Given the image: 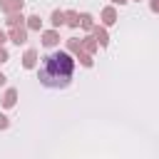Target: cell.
<instances>
[{
  "label": "cell",
  "instance_id": "20",
  "mask_svg": "<svg viewBox=\"0 0 159 159\" xmlns=\"http://www.w3.org/2000/svg\"><path fill=\"white\" fill-rule=\"evenodd\" d=\"M5 40H7V35H5V32H2V30H0V47H2V45H5Z\"/></svg>",
  "mask_w": 159,
  "mask_h": 159
},
{
  "label": "cell",
  "instance_id": "11",
  "mask_svg": "<svg viewBox=\"0 0 159 159\" xmlns=\"http://www.w3.org/2000/svg\"><path fill=\"white\" fill-rule=\"evenodd\" d=\"M15 102H17V92L15 89H7L5 97H2V107H15Z\"/></svg>",
  "mask_w": 159,
  "mask_h": 159
},
{
  "label": "cell",
  "instance_id": "16",
  "mask_svg": "<svg viewBox=\"0 0 159 159\" xmlns=\"http://www.w3.org/2000/svg\"><path fill=\"white\" fill-rule=\"evenodd\" d=\"M67 47H70L72 52H80V50H82V40H77V37H70V40H67Z\"/></svg>",
  "mask_w": 159,
  "mask_h": 159
},
{
  "label": "cell",
  "instance_id": "18",
  "mask_svg": "<svg viewBox=\"0 0 159 159\" xmlns=\"http://www.w3.org/2000/svg\"><path fill=\"white\" fill-rule=\"evenodd\" d=\"M0 62H7V52H5V47H0Z\"/></svg>",
  "mask_w": 159,
  "mask_h": 159
},
{
  "label": "cell",
  "instance_id": "1",
  "mask_svg": "<svg viewBox=\"0 0 159 159\" xmlns=\"http://www.w3.org/2000/svg\"><path fill=\"white\" fill-rule=\"evenodd\" d=\"M72 72H75V60L70 57V52L60 50V52H52V55L42 57V65L37 70V80H40V84H45L50 89H57V87L70 84Z\"/></svg>",
  "mask_w": 159,
  "mask_h": 159
},
{
  "label": "cell",
  "instance_id": "13",
  "mask_svg": "<svg viewBox=\"0 0 159 159\" xmlns=\"http://www.w3.org/2000/svg\"><path fill=\"white\" fill-rule=\"evenodd\" d=\"M77 60H80V62H82L84 67H92V65H94V60H92V55H87L84 50H80V52H77Z\"/></svg>",
  "mask_w": 159,
  "mask_h": 159
},
{
  "label": "cell",
  "instance_id": "10",
  "mask_svg": "<svg viewBox=\"0 0 159 159\" xmlns=\"http://www.w3.org/2000/svg\"><path fill=\"white\" fill-rule=\"evenodd\" d=\"M65 25H70V27H80V15L72 12V10H67V12H65Z\"/></svg>",
  "mask_w": 159,
  "mask_h": 159
},
{
  "label": "cell",
  "instance_id": "7",
  "mask_svg": "<svg viewBox=\"0 0 159 159\" xmlns=\"http://www.w3.org/2000/svg\"><path fill=\"white\" fill-rule=\"evenodd\" d=\"M92 32H94V40H97L102 47H107V45H109V37H107V30H104V27H94Z\"/></svg>",
  "mask_w": 159,
  "mask_h": 159
},
{
  "label": "cell",
  "instance_id": "2",
  "mask_svg": "<svg viewBox=\"0 0 159 159\" xmlns=\"http://www.w3.org/2000/svg\"><path fill=\"white\" fill-rule=\"evenodd\" d=\"M7 37L15 42V45H25L27 42V27H10V32H7Z\"/></svg>",
  "mask_w": 159,
  "mask_h": 159
},
{
  "label": "cell",
  "instance_id": "5",
  "mask_svg": "<svg viewBox=\"0 0 159 159\" xmlns=\"http://www.w3.org/2000/svg\"><path fill=\"white\" fill-rule=\"evenodd\" d=\"M35 62H37V52H35V50H27L25 57H22V67H25V70H32Z\"/></svg>",
  "mask_w": 159,
  "mask_h": 159
},
{
  "label": "cell",
  "instance_id": "8",
  "mask_svg": "<svg viewBox=\"0 0 159 159\" xmlns=\"http://www.w3.org/2000/svg\"><path fill=\"white\" fill-rule=\"evenodd\" d=\"M97 47H99V42L94 40V35H92V37H84V40H82V50H84L87 55H92V52H94Z\"/></svg>",
  "mask_w": 159,
  "mask_h": 159
},
{
  "label": "cell",
  "instance_id": "17",
  "mask_svg": "<svg viewBox=\"0 0 159 159\" xmlns=\"http://www.w3.org/2000/svg\"><path fill=\"white\" fill-rule=\"evenodd\" d=\"M7 124H10V119L5 114H0V129H7Z\"/></svg>",
  "mask_w": 159,
  "mask_h": 159
},
{
  "label": "cell",
  "instance_id": "9",
  "mask_svg": "<svg viewBox=\"0 0 159 159\" xmlns=\"http://www.w3.org/2000/svg\"><path fill=\"white\" fill-rule=\"evenodd\" d=\"M22 20H25V17H22V12H12V15H7V20H5V22H7V27H20V25H22Z\"/></svg>",
  "mask_w": 159,
  "mask_h": 159
},
{
  "label": "cell",
  "instance_id": "12",
  "mask_svg": "<svg viewBox=\"0 0 159 159\" xmlns=\"http://www.w3.org/2000/svg\"><path fill=\"white\" fill-rule=\"evenodd\" d=\"M50 22H52L55 27L65 25V12H62V10H55V12H52V17H50Z\"/></svg>",
  "mask_w": 159,
  "mask_h": 159
},
{
  "label": "cell",
  "instance_id": "19",
  "mask_svg": "<svg viewBox=\"0 0 159 159\" xmlns=\"http://www.w3.org/2000/svg\"><path fill=\"white\" fill-rule=\"evenodd\" d=\"M152 12H159V0H152Z\"/></svg>",
  "mask_w": 159,
  "mask_h": 159
},
{
  "label": "cell",
  "instance_id": "14",
  "mask_svg": "<svg viewBox=\"0 0 159 159\" xmlns=\"http://www.w3.org/2000/svg\"><path fill=\"white\" fill-rule=\"evenodd\" d=\"M40 25H42L40 15H30L27 17V30H40Z\"/></svg>",
  "mask_w": 159,
  "mask_h": 159
},
{
  "label": "cell",
  "instance_id": "15",
  "mask_svg": "<svg viewBox=\"0 0 159 159\" xmlns=\"http://www.w3.org/2000/svg\"><path fill=\"white\" fill-rule=\"evenodd\" d=\"M80 25L84 27V30H94V22H92V15H80Z\"/></svg>",
  "mask_w": 159,
  "mask_h": 159
},
{
  "label": "cell",
  "instance_id": "6",
  "mask_svg": "<svg viewBox=\"0 0 159 159\" xmlns=\"http://www.w3.org/2000/svg\"><path fill=\"white\" fill-rule=\"evenodd\" d=\"M102 22H104V25H114V22H117L114 7H104V10H102Z\"/></svg>",
  "mask_w": 159,
  "mask_h": 159
},
{
  "label": "cell",
  "instance_id": "4",
  "mask_svg": "<svg viewBox=\"0 0 159 159\" xmlns=\"http://www.w3.org/2000/svg\"><path fill=\"white\" fill-rule=\"evenodd\" d=\"M57 42H60V35H57L55 30H45V32H42V45H45V47H55Z\"/></svg>",
  "mask_w": 159,
  "mask_h": 159
},
{
  "label": "cell",
  "instance_id": "23",
  "mask_svg": "<svg viewBox=\"0 0 159 159\" xmlns=\"http://www.w3.org/2000/svg\"><path fill=\"white\" fill-rule=\"evenodd\" d=\"M0 2H5V0H0Z\"/></svg>",
  "mask_w": 159,
  "mask_h": 159
},
{
  "label": "cell",
  "instance_id": "3",
  "mask_svg": "<svg viewBox=\"0 0 159 159\" xmlns=\"http://www.w3.org/2000/svg\"><path fill=\"white\" fill-rule=\"evenodd\" d=\"M0 10L7 12V15H12V12H22V0H5V2H0Z\"/></svg>",
  "mask_w": 159,
  "mask_h": 159
},
{
  "label": "cell",
  "instance_id": "22",
  "mask_svg": "<svg viewBox=\"0 0 159 159\" xmlns=\"http://www.w3.org/2000/svg\"><path fill=\"white\" fill-rule=\"evenodd\" d=\"M112 2H119V5H124V2H127V0H112Z\"/></svg>",
  "mask_w": 159,
  "mask_h": 159
},
{
  "label": "cell",
  "instance_id": "21",
  "mask_svg": "<svg viewBox=\"0 0 159 159\" xmlns=\"http://www.w3.org/2000/svg\"><path fill=\"white\" fill-rule=\"evenodd\" d=\"M0 84H5V75L2 72H0Z\"/></svg>",
  "mask_w": 159,
  "mask_h": 159
}]
</instances>
